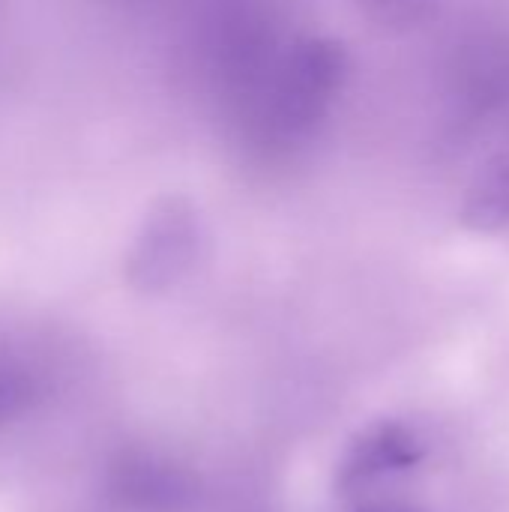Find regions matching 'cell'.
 Instances as JSON below:
<instances>
[{
  "label": "cell",
  "instance_id": "277c9868",
  "mask_svg": "<svg viewBox=\"0 0 509 512\" xmlns=\"http://www.w3.org/2000/svg\"><path fill=\"white\" fill-rule=\"evenodd\" d=\"M462 219L477 231H504L509 228V150L492 156L471 180Z\"/></svg>",
  "mask_w": 509,
  "mask_h": 512
},
{
  "label": "cell",
  "instance_id": "8992f818",
  "mask_svg": "<svg viewBox=\"0 0 509 512\" xmlns=\"http://www.w3.org/2000/svg\"><path fill=\"white\" fill-rule=\"evenodd\" d=\"M39 396V378L21 357L0 354V432L21 420Z\"/></svg>",
  "mask_w": 509,
  "mask_h": 512
},
{
  "label": "cell",
  "instance_id": "3957f363",
  "mask_svg": "<svg viewBox=\"0 0 509 512\" xmlns=\"http://www.w3.org/2000/svg\"><path fill=\"white\" fill-rule=\"evenodd\" d=\"M111 495L141 512H162L174 510L180 498L186 495L183 480L171 465L156 462L150 456H126L111 468Z\"/></svg>",
  "mask_w": 509,
  "mask_h": 512
},
{
  "label": "cell",
  "instance_id": "7a4b0ae2",
  "mask_svg": "<svg viewBox=\"0 0 509 512\" xmlns=\"http://www.w3.org/2000/svg\"><path fill=\"white\" fill-rule=\"evenodd\" d=\"M195 246L198 219L180 201H168V207L150 216L144 234L135 243L132 276L141 285H165L192 261Z\"/></svg>",
  "mask_w": 509,
  "mask_h": 512
},
{
  "label": "cell",
  "instance_id": "52a82bcc",
  "mask_svg": "<svg viewBox=\"0 0 509 512\" xmlns=\"http://www.w3.org/2000/svg\"><path fill=\"white\" fill-rule=\"evenodd\" d=\"M366 6V12L381 21V24H390V27H408V24H417L432 0H360Z\"/></svg>",
  "mask_w": 509,
  "mask_h": 512
},
{
  "label": "cell",
  "instance_id": "6da1fadb",
  "mask_svg": "<svg viewBox=\"0 0 509 512\" xmlns=\"http://www.w3.org/2000/svg\"><path fill=\"white\" fill-rule=\"evenodd\" d=\"M345 72V51L330 39L282 42L267 69L228 105L246 156L267 165L294 159L333 111Z\"/></svg>",
  "mask_w": 509,
  "mask_h": 512
},
{
  "label": "cell",
  "instance_id": "ba28073f",
  "mask_svg": "<svg viewBox=\"0 0 509 512\" xmlns=\"http://www.w3.org/2000/svg\"><path fill=\"white\" fill-rule=\"evenodd\" d=\"M366 512H414V510H405V507H375V510H366Z\"/></svg>",
  "mask_w": 509,
  "mask_h": 512
},
{
  "label": "cell",
  "instance_id": "5b68a950",
  "mask_svg": "<svg viewBox=\"0 0 509 512\" xmlns=\"http://www.w3.org/2000/svg\"><path fill=\"white\" fill-rule=\"evenodd\" d=\"M417 459V444L399 429H381L366 438L348 462V483L366 486L387 474L408 468Z\"/></svg>",
  "mask_w": 509,
  "mask_h": 512
}]
</instances>
